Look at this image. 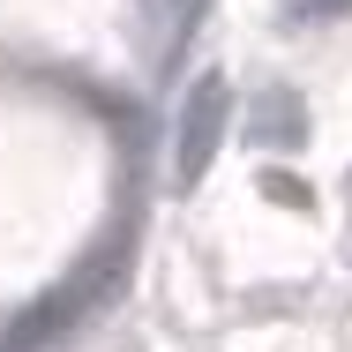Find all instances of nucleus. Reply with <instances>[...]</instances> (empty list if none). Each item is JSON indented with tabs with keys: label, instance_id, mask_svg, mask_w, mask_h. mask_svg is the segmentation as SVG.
<instances>
[{
	"label": "nucleus",
	"instance_id": "2",
	"mask_svg": "<svg viewBox=\"0 0 352 352\" xmlns=\"http://www.w3.org/2000/svg\"><path fill=\"white\" fill-rule=\"evenodd\" d=\"M292 8H300V15H345L352 0H292Z\"/></svg>",
	"mask_w": 352,
	"mask_h": 352
},
{
	"label": "nucleus",
	"instance_id": "1",
	"mask_svg": "<svg viewBox=\"0 0 352 352\" xmlns=\"http://www.w3.org/2000/svg\"><path fill=\"white\" fill-rule=\"evenodd\" d=\"M225 113H232L225 75H195V90H188V105H180V135H173V165H180V180H203V173H210L217 142H225Z\"/></svg>",
	"mask_w": 352,
	"mask_h": 352
}]
</instances>
